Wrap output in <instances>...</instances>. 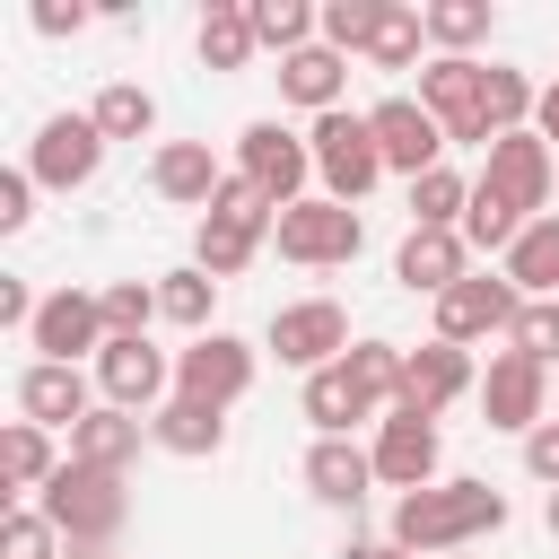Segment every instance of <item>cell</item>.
<instances>
[{"instance_id":"cell-30","label":"cell","mask_w":559,"mask_h":559,"mask_svg":"<svg viewBox=\"0 0 559 559\" xmlns=\"http://www.w3.org/2000/svg\"><path fill=\"white\" fill-rule=\"evenodd\" d=\"M87 122L105 131V148H114V140H148V131H157V96H148L140 79H105L96 105H87Z\"/></svg>"},{"instance_id":"cell-25","label":"cell","mask_w":559,"mask_h":559,"mask_svg":"<svg viewBox=\"0 0 559 559\" xmlns=\"http://www.w3.org/2000/svg\"><path fill=\"white\" fill-rule=\"evenodd\" d=\"M70 454H52V428H35V419H9L0 428V489L26 507V498H44V480L61 472Z\"/></svg>"},{"instance_id":"cell-21","label":"cell","mask_w":559,"mask_h":559,"mask_svg":"<svg viewBox=\"0 0 559 559\" xmlns=\"http://www.w3.org/2000/svg\"><path fill=\"white\" fill-rule=\"evenodd\" d=\"M367 489H384L367 445H349V437H314L306 445V498L314 507H367Z\"/></svg>"},{"instance_id":"cell-23","label":"cell","mask_w":559,"mask_h":559,"mask_svg":"<svg viewBox=\"0 0 559 559\" xmlns=\"http://www.w3.org/2000/svg\"><path fill=\"white\" fill-rule=\"evenodd\" d=\"M271 79H280V105H297V114H341V96H349V61H341L332 44L288 52Z\"/></svg>"},{"instance_id":"cell-37","label":"cell","mask_w":559,"mask_h":559,"mask_svg":"<svg viewBox=\"0 0 559 559\" xmlns=\"http://www.w3.org/2000/svg\"><path fill=\"white\" fill-rule=\"evenodd\" d=\"M349 384L376 402V411H393V393H402V341H349Z\"/></svg>"},{"instance_id":"cell-2","label":"cell","mask_w":559,"mask_h":559,"mask_svg":"<svg viewBox=\"0 0 559 559\" xmlns=\"http://www.w3.org/2000/svg\"><path fill=\"white\" fill-rule=\"evenodd\" d=\"M35 507L61 524V542H70V550H114V542H122V524H131V480H122V472L61 463V472L44 480V498H35Z\"/></svg>"},{"instance_id":"cell-36","label":"cell","mask_w":559,"mask_h":559,"mask_svg":"<svg viewBox=\"0 0 559 559\" xmlns=\"http://www.w3.org/2000/svg\"><path fill=\"white\" fill-rule=\"evenodd\" d=\"M463 210H472V175L437 166V175L411 183V227H463Z\"/></svg>"},{"instance_id":"cell-48","label":"cell","mask_w":559,"mask_h":559,"mask_svg":"<svg viewBox=\"0 0 559 559\" xmlns=\"http://www.w3.org/2000/svg\"><path fill=\"white\" fill-rule=\"evenodd\" d=\"M542 524H550V542H559V489H550V507H542Z\"/></svg>"},{"instance_id":"cell-49","label":"cell","mask_w":559,"mask_h":559,"mask_svg":"<svg viewBox=\"0 0 559 559\" xmlns=\"http://www.w3.org/2000/svg\"><path fill=\"white\" fill-rule=\"evenodd\" d=\"M70 559H114V550H70Z\"/></svg>"},{"instance_id":"cell-45","label":"cell","mask_w":559,"mask_h":559,"mask_svg":"<svg viewBox=\"0 0 559 559\" xmlns=\"http://www.w3.org/2000/svg\"><path fill=\"white\" fill-rule=\"evenodd\" d=\"M35 306H44V297H26V280H0V323H9V332H26Z\"/></svg>"},{"instance_id":"cell-19","label":"cell","mask_w":559,"mask_h":559,"mask_svg":"<svg viewBox=\"0 0 559 559\" xmlns=\"http://www.w3.org/2000/svg\"><path fill=\"white\" fill-rule=\"evenodd\" d=\"M480 262H472V245H463V227H411L402 236V253H393V280L411 288V297H445L454 280H472Z\"/></svg>"},{"instance_id":"cell-12","label":"cell","mask_w":559,"mask_h":559,"mask_svg":"<svg viewBox=\"0 0 559 559\" xmlns=\"http://www.w3.org/2000/svg\"><path fill=\"white\" fill-rule=\"evenodd\" d=\"M253 367H262V349H253V341H236V332H201L192 349H175V393H192V402L227 411V402H245V393H253Z\"/></svg>"},{"instance_id":"cell-44","label":"cell","mask_w":559,"mask_h":559,"mask_svg":"<svg viewBox=\"0 0 559 559\" xmlns=\"http://www.w3.org/2000/svg\"><path fill=\"white\" fill-rule=\"evenodd\" d=\"M87 26V0H35V35H79Z\"/></svg>"},{"instance_id":"cell-47","label":"cell","mask_w":559,"mask_h":559,"mask_svg":"<svg viewBox=\"0 0 559 559\" xmlns=\"http://www.w3.org/2000/svg\"><path fill=\"white\" fill-rule=\"evenodd\" d=\"M341 559H411L402 542H341Z\"/></svg>"},{"instance_id":"cell-43","label":"cell","mask_w":559,"mask_h":559,"mask_svg":"<svg viewBox=\"0 0 559 559\" xmlns=\"http://www.w3.org/2000/svg\"><path fill=\"white\" fill-rule=\"evenodd\" d=\"M524 472H533L542 489H559V419H542V428L524 437Z\"/></svg>"},{"instance_id":"cell-18","label":"cell","mask_w":559,"mask_h":559,"mask_svg":"<svg viewBox=\"0 0 559 559\" xmlns=\"http://www.w3.org/2000/svg\"><path fill=\"white\" fill-rule=\"evenodd\" d=\"M236 166H218L210 157V140H157L148 148V192L166 201V210H192V218H210V201H218V183H227Z\"/></svg>"},{"instance_id":"cell-40","label":"cell","mask_w":559,"mask_h":559,"mask_svg":"<svg viewBox=\"0 0 559 559\" xmlns=\"http://www.w3.org/2000/svg\"><path fill=\"white\" fill-rule=\"evenodd\" d=\"M0 559H70V542L44 507H9L0 515Z\"/></svg>"},{"instance_id":"cell-26","label":"cell","mask_w":559,"mask_h":559,"mask_svg":"<svg viewBox=\"0 0 559 559\" xmlns=\"http://www.w3.org/2000/svg\"><path fill=\"white\" fill-rule=\"evenodd\" d=\"M192 52H201V70H253V52H262L253 9H245V0H210V17H201V35H192Z\"/></svg>"},{"instance_id":"cell-34","label":"cell","mask_w":559,"mask_h":559,"mask_svg":"<svg viewBox=\"0 0 559 559\" xmlns=\"http://www.w3.org/2000/svg\"><path fill=\"white\" fill-rule=\"evenodd\" d=\"M428 17V44L437 52H454V61H472V44H489V0H437V9H419Z\"/></svg>"},{"instance_id":"cell-41","label":"cell","mask_w":559,"mask_h":559,"mask_svg":"<svg viewBox=\"0 0 559 559\" xmlns=\"http://www.w3.org/2000/svg\"><path fill=\"white\" fill-rule=\"evenodd\" d=\"M507 349H515V358H533V367H550V358H559V297H533V306L515 314Z\"/></svg>"},{"instance_id":"cell-38","label":"cell","mask_w":559,"mask_h":559,"mask_svg":"<svg viewBox=\"0 0 559 559\" xmlns=\"http://www.w3.org/2000/svg\"><path fill=\"white\" fill-rule=\"evenodd\" d=\"M419 44H428V17H419L411 0H393V9H384V26H376V44H367V70H411V61H419Z\"/></svg>"},{"instance_id":"cell-7","label":"cell","mask_w":559,"mask_h":559,"mask_svg":"<svg viewBox=\"0 0 559 559\" xmlns=\"http://www.w3.org/2000/svg\"><path fill=\"white\" fill-rule=\"evenodd\" d=\"M480 183H489L507 210H524V218H550L559 148H550L542 131H507V140H489V157H480Z\"/></svg>"},{"instance_id":"cell-31","label":"cell","mask_w":559,"mask_h":559,"mask_svg":"<svg viewBox=\"0 0 559 559\" xmlns=\"http://www.w3.org/2000/svg\"><path fill=\"white\" fill-rule=\"evenodd\" d=\"M524 227H533V218H524V210H507V201L472 175V210H463V245H472V262H480V253H498V262H507Z\"/></svg>"},{"instance_id":"cell-46","label":"cell","mask_w":559,"mask_h":559,"mask_svg":"<svg viewBox=\"0 0 559 559\" xmlns=\"http://www.w3.org/2000/svg\"><path fill=\"white\" fill-rule=\"evenodd\" d=\"M533 131L559 148V79H542V105H533Z\"/></svg>"},{"instance_id":"cell-28","label":"cell","mask_w":559,"mask_h":559,"mask_svg":"<svg viewBox=\"0 0 559 559\" xmlns=\"http://www.w3.org/2000/svg\"><path fill=\"white\" fill-rule=\"evenodd\" d=\"M157 314H166V323H183L192 341H201V332H218V323H210V314H218V280H210L201 262L157 271Z\"/></svg>"},{"instance_id":"cell-14","label":"cell","mask_w":559,"mask_h":559,"mask_svg":"<svg viewBox=\"0 0 559 559\" xmlns=\"http://www.w3.org/2000/svg\"><path fill=\"white\" fill-rule=\"evenodd\" d=\"M96 393H105L114 411L157 419V411L175 402V358L148 349V341H105V358H96Z\"/></svg>"},{"instance_id":"cell-35","label":"cell","mask_w":559,"mask_h":559,"mask_svg":"<svg viewBox=\"0 0 559 559\" xmlns=\"http://www.w3.org/2000/svg\"><path fill=\"white\" fill-rule=\"evenodd\" d=\"M384 9H393V0H323V44H332L341 61H367V44H376Z\"/></svg>"},{"instance_id":"cell-42","label":"cell","mask_w":559,"mask_h":559,"mask_svg":"<svg viewBox=\"0 0 559 559\" xmlns=\"http://www.w3.org/2000/svg\"><path fill=\"white\" fill-rule=\"evenodd\" d=\"M35 192H44V183H35L26 166H9V175H0V236H17V227L35 218Z\"/></svg>"},{"instance_id":"cell-50","label":"cell","mask_w":559,"mask_h":559,"mask_svg":"<svg viewBox=\"0 0 559 559\" xmlns=\"http://www.w3.org/2000/svg\"><path fill=\"white\" fill-rule=\"evenodd\" d=\"M550 192H559V183H550Z\"/></svg>"},{"instance_id":"cell-24","label":"cell","mask_w":559,"mask_h":559,"mask_svg":"<svg viewBox=\"0 0 559 559\" xmlns=\"http://www.w3.org/2000/svg\"><path fill=\"white\" fill-rule=\"evenodd\" d=\"M148 445H157V454H183V463H210V454L227 445V411H210V402L175 393V402L148 419Z\"/></svg>"},{"instance_id":"cell-9","label":"cell","mask_w":559,"mask_h":559,"mask_svg":"<svg viewBox=\"0 0 559 559\" xmlns=\"http://www.w3.org/2000/svg\"><path fill=\"white\" fill-rule=\"evenodd\" d=\"M280 367H297V376H323V367H341L349 358V314L332 306V297H297V306H280L271 314V341H262Z\"/></svg>"},{"instance_id":"cell-4","label":"cell","mask_w":559,"mask_h":559,"mask_svg":"<svg viewBox=\"0 0 559 559\" xmlns=\"http://www.w3.org/2000/svg\"><path fill=\"white\" fill-rule=\"evenodd\" d=\"M306 140H314V183H323L332 201L358 210V201L384 183V148H376V122H367V114H349V105H341V114H314Z\"/></svg>"},{"instance_id":"cell-16","label":"cell","mask_w":559,"mask_h":559,"mask_svg":"<svg viewBox=\"0 0 559 559\" xmlns=\"http://www.w3.org/2000/svg\"><path fill=\"white\" fill-rule=\"evenodd\" d=\"M367 454H376V480H384V489H402V498H411V489H437V480H445V472H437V463H445V445H437V419L384 411V419H376V445H367Z\"/></svg>"},{"instance_id":"cell-32","label":"cell","mask_w":559,"mask_h":559,"mask_svg":"<svg viewBox=\"0 0 559 559\" xmlns=\"http://www.w3.org/2000/svg\"><path fill=\"white\" fill-rule=\"evenodd\" d=\"M253 9V35H262V52H306V44H323V9H306V0H245Z\"/></svg>"},{"instance_id":"cell-13","label":"cell","mask_w":559,"mask_h":559,"mask_svg":"<svg viewBox=\"0 0 559 559\" xmlns=\"http://www.w3.org/2000/svg\"><path fill=\"white\" fill-rule=\"evenodd\" d=\"M463 393H480V367H472V349H454V341H419V349H402V393H393V411H411V419H437V411H454Z\"/></svg>"},{"instance_id":"cell-29","label":"cell","mask_w":559,"mask_h":559,"mask_svg":"<svg viewBox=\"0 0 559 559\" xmlns=\"http://www.w3.org/2000/svg\"><path fill=\"white\" fill-rule=\"evenodd\" d=\"M306 419H314V437H349L358 419H376V402L349 384V367H323V376H306V402H297Z\"/></svg>"},{"instance_id":"cell-22","label":"cell","mask_w":559,"mask_h":559,"mask_svg":"<svg viewBox=\"0 0 559 559\" xmlns=\"http://www.w3.org/2000/svg\"><path fill=\"white\" fill-rule=\"evenodd\" d=\"M140 437H148V419H140V411H114V402H96V411L70 428V463H87V472H122V480H131V463H140Z\"/></svg>"},{"instance_id":"cell-6","label":"cell","mask_w":559,"mask_h":559,"mask_svg":"<svg viewBox=\"0 0 559 559\" xmlns=\"http://www.w3.org/2000/svg\"><path fill=\"white\" fill-rule=\"evenodd\" d=\"M26 349L52 367H96L105 358V297L96 288H52L26 323Z\"/></svg>"},{"instance_id":"cell-5","label":"cell","mask_w":559,"mask_h":559,"mask_svg":"<svg viewBox=\"0 0 559 559\" xmlns=\"http://www.w3.org/2000/svg\"><path fill=\"white\" fill-rule=\"evenodd\" d=\"M236 175H245V183H262V192L288 210V201H306V183H314V140L262 114V122H245V131H236Z\"/></svg>"},{"instance_id":"cell-11","label":"cell","mask_w":559,"mask_h":559,"mask_svg":"<svg viewBox=\"0 0 559 559\" xmlns=\"http://www.w3.org/2000/svg\"><path fill=\"white\" fill-rule=\"evenodd\" d=\"M96 166H105V131H96L87 114H44V122H35L26 175H35L44 192H79V183H96Z\"/></svg>"},{"instance_id":"cell-20","label":"cell","mask_w":559,"mask_h":559,"mask_svg":"<svg viewBox=\"0 0 559 559\" xmlns=\"http://www.w3.org/2000/svg\"><path fill=\"white\" fill-rule=\"evenodd\" d=\"M96 402H105V393H96L87 367H52V358H35V367L17 376V419H35V428H61V437H70Z\"/></svg>"},{"instance_id":"cell-3","label":"cell","mask_w":559,"mask_h":559,"mask_svg":"<svg viewBox=\"0 0 559 559\" xmlns=\"http://www.w3.org/2000/svg\"><path fill=\"white\" fill-rule=\"evenodd\" d=\"M271 245H280V262H297V271H349L358 245H367V218H358L349 201H332V192H306V201L280 210Z\"/></svg>"},{"instance_id":"cell-15","label":"cell","mask_w":559,"mask_h":559,"mask_svg":"<svg viewBox=\"0 0 559 559\" xmlns=\"http://www.w3.org/2000/svg\"><path fill=\"white\" fill-rule=\"evenodd\" d=\"M480 419H489V428H507V437H533V428L550 419V367H533V358L498 349V358H489V376H480Z\"/></svg>"},{"instance_id":"cell-27","label":"cell","mask_w":559,"mask_h":559,"mask_svg":"<svg viewBox=\"0 0 559 559\" xmlns=\"http://www.w3.org/2000/svg\"><path fill=\"white\" fill-rule=\"evenodd\" d=\"M498 271L515 280V297H524V306H533V297H559V210H550V218H533Z\"/></svg>"},{"instance_id":"cell-39","label":"cell","mask_w":559,"mask_h":559,"mask_svg":"<svg viewBox=\"0 0 559 559\" xmlns=\"http://www.w3.org/2000/svg\"><path fill=\"white\" fill-rule=\"evenodd\" d=\"M105 297V341H148V323H157V280H114V288H96Z\"/></svg>"},{"instance_id":"cell-1","label":"cell","mask_w":559,"mask_h":559,"mask_svg":"<svg viewBox=\"0 0 559 559\" xmlns=\"http://www.w3.org/2000/svg\"><path fill=\"white\" fill-rule=\"evenodd\" d=\"M489 533H507V489L454 472V480H437V489L393 498V533H384V542H402L411 559H419V550H428V559H454V550H472V542H489Z\"/></svg>"},{"instance_id":"cell-33","label":"cell","mask_w":559,"mask_h":559,"mask_svg":"<svg viewBox=\"0 0 559 559\" xmlns=\"http://www.w3.org/2000/svg\"><path fill=\"white\" fill-rule=\"evenodd\" d=\"M262 245H271V236H253V227H236V218H201V227H192V262H201L218 288H227Z\"/></svg>"},{"instance_id":"cell-8","label":"cell","mask_w":559,"mask_h":559,"mask_svg":"<svg viewBox=\"0 0 559 559\" xmlns=\"http://www.w3.org/2000/svg\"><path fill=\"white\" fill-rule=\"evenodd\" d=\"M515 314H524L515 280H507V271H472V280H454V288L437 297V341H454V349H472V341H507Z\"/></svg>"},{"instance_id":"cell-51","label":"cell","mask_w":559,"mask_h":559,"mask_svg":"<svg viewBox=\"0 0 559 559\" xmlns=\"http://www.w3.org/2000/svg\"><path fill=\"white\" fill-rule=\"evenodd\" d=\"M454 559H463V550H454Z\"/></svg>"},{"instance_id":"cell-10","label":"cell","mask_w":559,"mask_h":559,"mask_svg":"<svg viewBox=\"0 0 559 559\" xmlns=\"http://www.w3.org/2000/svg\"><path fill=\"white\" fill-rule=\"evenodd\" d=\"M367 122H376V148H384V175H402V183H419V175H437L445 166V122L419 105V96H384V105H367Z\"/></svg>"},{"instance_id":"cell-17","label":"cell","mask_w":559,"mask_h":559,"mask_svg":"<svg viewBox=\"0 0 559 559\" xmlns=\"http://www.w3.org/2000/svg\"><path fill=\"white\" fill-rule=\"evenodd\" d=\"M419 105L445 122L454 148H480L489 157V131H480V61H454V52L419 61Z\"/></svg>"}]
</instances>
